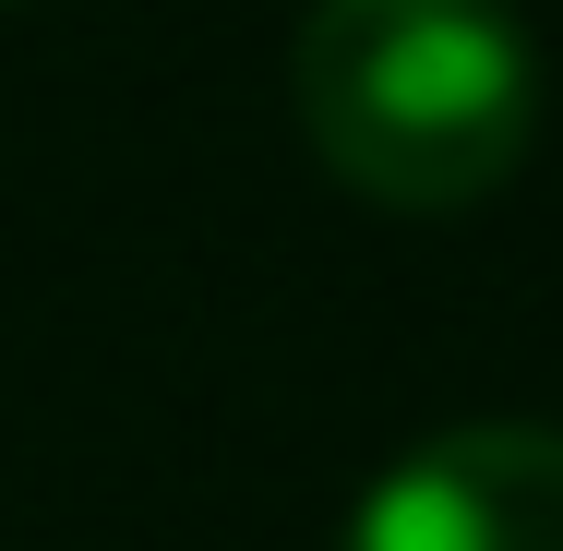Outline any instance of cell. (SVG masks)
Listing matches in <instances>:
<instances>
[{
    "instance_id": "1",
    "label": "cell",
    "mask_w": 563,
    "mask_h": 551,
    "mask_svg": "<svg viewBox=\"0 0 563 551\" xmlns=\"http://www.w3.org/2000/svg\"><path fill=\"white\" fill-rule=\"evenodd\" d=\"M300 144L384 217H467L528 168L540 48L516 0H312L288 48Z\"/></svg>"
},
{
    "instance_id": "2",
    "label": "cell",
    "mask_w": 563,
    "mask_h": 551,
    "mask_svg": "<svg viewBox=\"0 0 563 551\" xmlns=\"http://www.w3.org/2000/svg\"><path fill=\"white\" fill-rule=\"evenodd\" d=\"M347 551H563V432L540 420L432 432L360 492Z\"/></svg>"
}]
</instances>
